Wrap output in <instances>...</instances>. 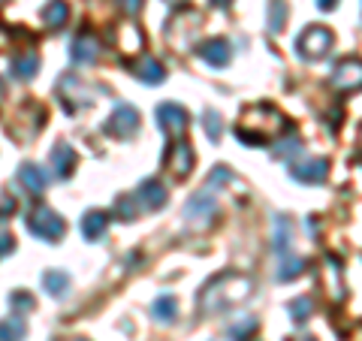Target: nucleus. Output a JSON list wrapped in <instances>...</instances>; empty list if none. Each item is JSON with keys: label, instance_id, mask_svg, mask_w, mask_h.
<instances>
[{"label": "nucleus", "instance_id": "f257e3e1", "mask_svg": "<svg viewBox=\"0 0 362 341\" xmlns=\"http://www.w3.org/2000/svg\"><path fill=\"white\" fill-rule=\"evenodd\" d=\"M247 293H251V281L245 275H239V272H223V275L206 284L199 305L206 311H223V308H230V305H239L242 299H247Z\"/></svg>", "mask_w": 362, "mask_h": 341}, {"label": "nucleus", "instance_id": "f03ea898", "mask_svg": "<svg viewBox=\"0 0 362 341\" xmlns=\"http://www.w3.org/2000/svg\"><path fill=\"white\" fill-rule=\"evenodd\" d=\"M332 42H335L332 30H326V28H320V25H311V28H305V30L299 33L296 49H299V54H302L305 61H320V58H326V54H329Z\"/></svg>", "mask_w": 362, "mask_h": 341}, {"label": "nucleus", "instance_id": "7ed1b4c3", "mask_svg": "<svg viewBox=\"0 0 362 341\" xmlns=\"http://www.w3.org/2000/svg\"><path fill=\"white\" fill-rule=\"evenodd\" d=\"M329 85L335 91H362V61L359 58L341 61L329 76Z\"/></svg>", "mask_w": 362, "mask_h": 341}, {"label": "nucleus", "instance_id": "20e7f679", "mask_svg": "<svg viewBox=\"0 0 362 341\" xmlns=\"http://www.w3.org/2000/svg\"><path fill=\"white\" fill-rule=\"evenodd\" d=\"M290 175L296 181H302V185H320V181H326V175H329V163H326L323 157H314V161L293 166Z\"/></svg>", "mask_w": 362, "mask_h": 341}, {"label": "nucleus", "instance_id": "39448f33", "mask_svg": "<svg viewBox=\"0 0 362 341\" xmlns=\"http://www.w3.org/2000/svg\"><path fill=\"white\" fill-rule=\"evenodd\" d=\"M157 121H160V127L166 133H181L187 127V112L175 106V103H163L160 109H157Z\"/></svg>", "mask_w": 362, "mask_h": 341}, {"label": "nucleus", "instance_id": "423d86ee", "mask_svg": "<svg viewBox=\"0 0 362 341\" xmlns=\"http://www.w3.org/2000/svg\"><path fill=\"white\" fill-rule=\"evenodd\" d=\"M199 58L211 64V67H226L233 58V52H230V42L226 40H209V42H202L199 45Z\"/></svg>", "mask_w": 362, "mask_h": 341}, {"label": "nucleus", "instance_id": "0eeeda50", "mask_svg": "<svg viewBox=\"0 0 362 341\" xmlns=\"http://www.w3.org/2000/svg\"><path fill=\"white\" fill-rule=\"evenodd\" d=\"M166 163H169V169H175V173L187 175L190 166H194V151H190V145L187 142H175L173 149H169Z\"/></svg>", "mask_w": 362, "mask_h": 341}, {"label": "nucleus", "instance_id": "6e6552de", "mask_svg": "<svg viewBox=\"0 0 362 341\" xmlns=\"http://www.w3.org/2000/svg\"><path fill=\"white\" fill-rule=\"evenodd\" d=\"M136 121H139V115H136V109L121 106V109L115 112V115H112V121H109V127H106V130L118 133V136H130V133L136 130Z\"/></svg>", "mask_w": 362, "mask_h": 341}, {"label": "nucleus", "instance_id": "1a4fd4ad", "mask_svg": "<svg viewBox=\"0 0 362 341\" xmlns=\"http://www.w3.org/2000/svg\"><path fill=\"white\" fill-rule=\"evenodd\" d=\"M136 197L145 202V209H160V206H166V190H163V185H157V181H145L142 190L136 193Z\"/></svg>", "mask_w": 362, "mask_h": 341}, {"label": "nucleus", "instance_id": "9d476101", "mask_svg": "<svg viewBox=\"0 0 362 341\" xmlns=\"http://www.w3.org/2000/svg\"><path fill=\"white\" fill-rule=\"evenodd\" d=\"M33 233H40L42 238H54V236H61L64 233V221L61 218H54L52 212H40V224L33 221Z\"/></svg>", "mask_w": 362, "mask_h": 341}, {"label": "nucleus", "instance_id": "9b49d317", "mask_svg": "<svg viewBox=\"0 0 362 341\" xmlns=\"http://www.w3.org/2000/svg\"><path fill=\"white\" fill-rule=\"evenodd\" d=\"M206 214H214V200L211 193L202 190L187 202V218H206Z\"/></svg>", "mask_w": 362, "mask_h": 341}, {"label": "nucleus", "instance_id": "f8f14e48", "mask_svg": "<svg viewBox=\"0 0 362 341\" xmlns=\"http://www.w3.org/2000/svg\"><path fill=\"white\" fill-rule=\"evenodd\" d=\"M287 25V4L284 0H272L269 6V30H284Z\"/></svg>", "mask_w": 362, "mask_h": 341}, {"label": "nucleus", "instance_id": "ddd939ff", "mask_svg": "<svg viewBox=\"0 0 362 341\" xmlns=\"http://www.w3.org/2000/svg\"><path fill=\"white\" fill-rule=\"evenodd\" d=\"M154 317L160 323H173L175 320V296H160L154 302Z\"/></svg>", "mask_w": 362, "mask_h": 341}, {"label": "nucleus", "instance_id": "4468645a", "mask_svg": "<svg viewBox=\"0 0 362 341\" xmlns=\"http://www.w3.org/2000/svg\"><path fill=\"white\" fill-rule=\"evenodd\" d=\"M136 76H139L142 82H148V85L163 82V67L157 64V61H145L142 67H136Z\"/></svg>", "mask_w": 362, "mask_h": 341}, {"label": "nucleus", "instance_id": "2eb2a0df", "mask_svg": "<svg viewBox=\"0 0 362 341\" xmlns=\"http://www.w3.org/2000/svg\"><path fill=\"white\" fill-rule=\"evenodd\" d=\"M290 221L287 218H278L275 221V251L281 254H287V248H290Z\"/></svg>", "mask_w": 362, "mask_h": 341}, {"label": "nucleus", "instance_id": "dca6fc26", "mask_svg": "<svg viewBox=\"0 0 362 341\" xmlns=\"http://www.w3.org/2000/svg\"><path fill=\"white\" fill-rule=\"evenodd\" d=\"M202 127H206V133H209V139H211V142H218V139H221V133H223V121H221L218 112L209 109L206 115H202Z\"/></svg>", "mask_w": 362, "mask_h": 341}, {"label": "nucleus", "instance_id": "f3484780", "mask_svg": "<svg viewBox=\"0 0 362 341\" xmlns=\"http://www.w3.org/2000/svg\"><path fill=\"white\" fill-rule=\"evenodd\" d=\"M103 226H106V214H100V212H90L88 218L82 221V233L88 238H97L100 233H103Z\"/></svg>", "mask_w": 362, "mask_h": 341}, {"label": "nucleus", "instance_id": "a211bd4d", "mask_svg": "<svg viewBox=\"0 0 362 341\" xmlns=\"http://www.w3.org/2000/svg\"><path fill=\"white\" fill-rule=\"evenodd\" d=\"M302 272H305L302 260H287L284 266H278V281H293L296 275H302Z\"/></svg>", "mask_w": 362, "mask_h": 341}, {"label": "nucleus", "instance_id": "6ab92c4d", "mask_svg": "<svg viewBox=\"0 0 362 341\" xmlns=\"http://www.w3.org/2000/svg\"><path fill=\"white\" fill-rule=\"evenodd\" d=\"M290 314H293V320H308V317H311V296L293 299L290 302Z\"/></svg>", "mask_w": 362, "mask_h": 341}, {"label": "nucleus", "instance_id": "aec40b11", "mask_svg": "<svg viewBox=\"0 0 362 341\" xmlns=\"http://www.w3.org/2000/svg\"><path fill=\"white\" fill-rule=\"evenodd\" d=\"M254 329H257V320L251 317V320H245V323H239V326H233V329H230V338H233V341H247V335H251Z\"/></svg>", "mask_w": 362, "mask_h": 341}, {"label": "nucleus", "instance_id": "412c9836", "mask_svg": "<svg viewBox=\"0 0 362 341\" xmlns=\"http://www.w3.org/2000/svg\"><path fill=\"white\" fill-rule=\"evenodd\" d=\"M230 178H233V175H230V169H226V166H218V169L211 173V178H209V187L223 185V181H230Z\"/></svg>", "mask_w": 362, "mask_h": 341}, {"label": "nucleus", "instance_id": "4be33fe9", "mask_svg": "<svg viewBox=\"0 0 362 341\" xmlns=\"http://www.w3.org/2000/svg\"><path fill=\"white\" fill-rule=\"evenodd\" d=\"M296 151H302L299 142H281V149H278L275 154H278V157H290V154H296Z\"/></svg>", "mask_w": 362, "mask_h": 341}, {"label": "nucleus", "instance_id": "5701e85b", "mask_svg": "<svg viewBox=\"0 0 362 341\" xmlns=\"http://www.w3.org/2000/svg\"><path fill=\"white\" fill-rule=\"evenodd\" d=\"M335 4H338V0H317V6H320V9H335Z\"/></svg>", "mask_w": 362, "mask_h": 341}, {"label": "nucleus", "instance_id": "b1692460", "mask_svg": "<svg viewBox=\"0 0 362 341\" xmlns=\"http://www.w3.org/2000/svg\"><path fill=\"white\" fill-rule=\"evenodd\" d=\"M211 4H214V6H230L233 0H211Z\"/></svg>", "mask_w": 362, "mask_h": 341}, {"label": "nucleus", "instance_id": "393cba45", "mask_svg": "<svg viewBox=\"0 0 362 341\" xmlns=\"http://www.w3.org/2000/svg\"><path fill=\"white\" fill-rule=\"evenodd\" d=\"M166 4H178V0H166Z\"/></svg>", "mask_w": 362, "mask_h": 341}]
</instances>
